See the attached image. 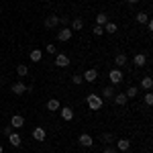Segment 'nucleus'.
Returning a JSON list of instances; mask_svg holds the SVG:
<instances>
[{"instance_id":"nucleus-12","label":"nucleus","mask_w":153,"mask_h":153,"mask_svg":"<svg viewBox=\"0 0 153 153\" xmlns=\"http://www.w3.org/2000/svg\"><path fill=\"white\" fill-rule=\"evenodd\" d=\"M25 92H27V86H25L23 82H16V84H12V94H16V96H23Z\"/></svg>"},{"instance_id":"nucleus-8","label":"nucleus","mask_w":153,"mask_h":153,"mask_svg":"<svg viewBox=\"0 0 153 153\" xmlns=\"http://www.w3.org/2000/svg\"><path fill=\"white\" fill-rule=\"evenodd\" d=\"M10 127L12 129H23L25 127V118L21 117V114H14V117L10 118Z\"/></svg>"},{"instance_id":"nucleus-22","label":"nucleus","mask_w":153,"mask_h":153,"mask_svg":"<svg viewBox=\"0 0 153 153\" xmlns=\"http://www.w3.org/2000/svg\"><path fill=\"white\" fill-rule=\"evenodd\" d=\"M125 94H127V98H129V100H131V98H137V94H139V88H137V86H129Z\"/></svg>"},{"instance_id":"nucleus-38","label":"nucleus","mask_w":153,"mask_h":153,"mask_svg":"<svg viewBox=\"0 0 153 153\" xmlns=\"http://www.w3.org/2000/svg\"><path fill=\"white\" fill-rule=\"evenodd\" d=\"M43 2H47V0H43Z\"/></svg>"},{"instance_id":"nucleus-15","label":"nucleus","mask_w":153,"mask_h":153,"mask_svg":"<svg viewBox=\"0 0 153 153\" xmlns=\"http://www.w3.org/2000/svg\"><path fill=\"white\" fill-rule=\"evenodd\" d=\"M8 141H10L12 147H21V145H23V139H21V135H16V133H10V135H8Z\"/></svg>"},{"instance_id":"nucleus-29","label":"nucleus","mask_w":153,"mask_h":153,"mask_svg":"<svg viewBox=\"0 0 153 153\" xmlns=\"http://www.w3.org/2000/svg\"><path fill=\"white\" fill-rule=\"evenodd\" d=\"M145 104H147V106H151V104H153V94H151V90L145 94Z\"/></svg>"},{"instance_id":"nucleus-19","label":"nucleus","mask_w":153,"mask_h":153,"mask_svg":"<svg viewBox=\"0 0 153 153\" xmlns=\"http://www.w3.org/2000/svg\"><path fill=\"white\" fill-rule=\"evenodd\" d=\"M141 88H143V90H147V92H149V90L153 88V80H151V76H147V78H143V80H141Z\"/></svg>"},{"instance_id":"nucleus-21","label":"nucleus","mask_w":153,"mask_h":153,"mask_svg":"<svg viewBox=\"0 0 153 153\" xmlns=\"http://www.w3.org/2000/svg\"><path fill=\"white\" fill-rule=\"evenodd\" d=\"M106 23H108V14H106V12H98V16H96V25L104 27Z\"/></svg>"},{"instance_id":"nucleus-14","label":"nucleus","mask_w":153,"mask_h":153,"mask_svg":"<svg viewBox=\"0 0 153 153\" xmlns=\"http://www.w3.org/2000/svg\"><path fill=\"white\" fill-rule=\"evenodd\" d=\"M127 61H129V57H127L125 53H118L117 57H114V65L120 70V68H125V65H127Z\"/></svg>"},{"instance_id":"nucleus-5","label":"nucleus","mask_w":153,"mask_h":153,"mask_svg":"<svg viewBox=\"0 0 153 153\" xmlns=\"http://www.w3.org/2000/svg\"><path fill=\"white\" fill-rule=\"evenodd\" d=\"M78 143H80L82 147H92V145H94V139H92V135H88V133H82V135L78 137Z\"/></svg>"},{"instance_id":"nucleus-28","label":"nucleus","mask_w":153,"mask_h":153,"mask_svg":"<svg viewBox=\"0 0 153 153\" xmlns=\"http://www.w3.org/2000/svg\"><path fill=\"white\" fill-rule=\"evenodd\" d=\"M92 31H94V35H96V37L104 35V27H100V25H96V27H94V29H92Z\"/></svg>"},{"instance_id":"nucleus-32","label":"nucleus","mask_w":153,"mask_h":153,"mask_svg":"<svg viewBox=\"0 0 153 153\" xmlns=\"http://www.w3.org/2000/svg\"><path fill=\"white\" fill-rule=\"evenodd\" d=\"M102 153H118V151H117V147H106Z\"/></svg>"},{"instance_id":"nucleus-4","label":"nucleus","mask_w":153,"mask_h":153,"mask_svg":"<svg viewBox=\"0 0 153 153\" xmlns=\"http://www.w3.org/2000/svg\"><path fill=\"white\" fill-rule=\"evenodd\" d=\"M82 78H84V82H96V80H98V71L94 70V68H90V70H86L82 74Z\"/></svg>"},{"instance_id":"nucleus-10","label":"nucleus","mask_w":153,"mask_h":153,"mask_svg":"<svg viewBox=\"0 0 153 153\" xmlns=\"http://www.w3.org/2000/svg\"><path fill=\"white\" fill-rule=\"evenodd\" d=\"M112 100H114V104H118V106H127V102H129V98H127V94H125V92L114 94V96H112Z\"/></svg>"},{"instance_id":"nucleus-17","label":"nucleus","mask_w":153,"mask_h":153,"mask_svg":"<svg viewBox=\"0 0 153 153\" xmlns=\"http://www.w3.org/2000/svg\"><path fill=\"white\" fill-rule=\"evenodd\" d=\"M102 94H104V98L112 100V96L117 94V86H112V84H110V86H106L104 90H102Z\"/></svg>"},{"instance_id":"nucleus-1","label":"nucleus","mask_w":153,"mask_h":153,"mask_svg":"<svg viewBox=\"0 0 153 153\" xmlns=\"http://www.w3.org/2000/svg\"><path fill=\"white\" fill-rule=\"evenodd\" d=\"M86 104L90 106V110H100L102 108V98L98 94H88L86 96Z\"/></svg>"},{"instance_id":"nucleus-31","label":"nucleus","mask_w":153,"mask_h":153,"mask_svg":"<svg viewBox=\"0 0 153 153\" xmlns=\"http://www.w3.org/2000/svg\"><path fill=\"white\" fill-rule=\"evenodd\" d=\"M2 133H4V135L8 137V135H10V133H12V127H10V125H8V127H4V129H2Z\"/></svg>"},{"instance_id":"nucleus-16","label":"nucleus","mask_w":153,"mask_h":153,"mask_svg":"<svg viewBox=\"0 0 153 153\" xmlns=\"http://www.w3.org/2000/svg\"><path fill=\"white\" fill-rule=\"evenodd\" d=\"M133 63H135L137 68H143V65L147 63V55H143V53H137V55L133 57Z\"/></svg>"},{"instance_id":"nucleus-37","label":"nucleus","mask_w":153,"mask_h":153,"mask_svg":"<svg viewBox=\"0 0 153 153\" xmlns=\"http://www.w3.org/2000/svg\"><path fill=\"white\" fill-rule=\"evenodd\" d=\"M145 153H151V151H145Z\"/></svg>"},{"instance_id":"nucleus-20","label":"nucleus","mask_w":153,"mask_h":153,"mask_svg":"<svg viewBox=\"0 0 153 153\" xmlns=\"http://www.w3.org/2000/svg\"><path fill=\"white\" fill-rule=\"evenodd\" d=\"M59 108H61V106H59V100H55V98H51L47 102V110H51V112H57Z\"/></svg>"},{"instance_id":"nucleus-3","label":"nucleus","mask_w":153,"mask_h":153,"mask_svg":"<svg viewBox=\"0 0 153 153\" xmlns=\"http://www.w3.org/2000/svg\"><path fill=\"white\" fill-rule=\"evenodd\" d=\"M43 27L45 29H55V27H59V16L57 14H49L47 19L43 21Z\"/></svg>"},{"instance_id":"nucleus-33","label":"nucleus","mask_w":153,"mask_h":153,"mask_svg":"<svg viewBox=\"0 0 153 153\" xmlns=\"http://www.w3.org/2000/svg\"><path fill=\"white\" fill-rule=\"evenodd\" d=\"M70 23V19H68V16H61V19H59V25H68Z\"/></svg>"},{"instance_id":"nucleus-25","label":"nucleus","mask_w":153,"mask_h":153,"mask_svg":"<svg viewBox=\"0 0 153 153\" xmlns=\"http://www.w3.org/2000/svg\"><path fill=\"white\" fill-rule=\"evenodd\" d=\"M16 74H19L21 78H25V76L29 74V68H27V63H19V65H16Z\"/></svg>"},{"instance_id":"nucleus-27","label":"nucleus","mask_w":153,"mask_h":153,"mask_svg":"<svg viewBox=\"0 0 153 153\" xmlns=\"http://www.w3.org/2000/svg\"><path fill=\"white\" fill-rule=\"evenodd\" d=\"M71 82L76 84V86H80V84L84 82V78H82V76H80V74H74V76H71Z\"/></svg>"},{"instance_id":"nucleus-36","label":"nucleus","mask_w":153,"mask_h":153,"mask_svg":"<svg viewBox=\"0 0 153 153\" xmlns=\"http://www.w3.org/2000/svg\"><path fill=\"white\" fill-rule=\"evenodd\" d=\"M0 153H2V145H0Z\"/></svg>"},{"instance_id":"nucleus-18","label":"nucleus","mask_w":153,"mask_h":153,"mask_svg":"<svg viewBox=\"0 0 153 153\" xmlns=\"http://www.w3.org/2000/svg\"><path fill=\"white\" fill-rule=\"evenodd\" d=\"M117 31H118L117 23H110V21H108V23L104 25V33H108V35H114V33H117Z\"/></svg>"},{"instance_id":"nucleus-24","label":"nucleus","mask_w":153,"mask_h":153,"mask_svg":"<svg viewBox=\"0 0 153 153\" xmlns=\"http://www.w3.org/2000/svg\"><path fill=\"white\" fill-rule=\"evenodd\" d=\"M71 29H76V31H82L84 29V21L80 19V16H76V19L71 21Z\"/></svg>"},{"instance_id":"nucleus-6","label":"nucleus","mask_w":153,"mask_h":153,"mask_svg":"<svg viewBox=\"0 0 153 153\" xmlns=\"http://www.w3.org/2000/svg\"><path fill=\"white\" fill-rule=\"evenodd\" d=\"M55 65H57V68H68V65H70V57H68L65 53H57V55H55Z\"/></svg>"},{"instance_id":"nucleus-35","label":"nucleus","mask_w":153,"mask_h":153,"mask_svg":"<svg viewBox=\"0 0 153 153\" xmlns=\"http://www.w3.org/2000/svg\"><path fill=\"white\" fill-rule=\"evenodd\" d=\"M127 2H129V4H135V2H139V0H127Z\"/></svg>"},{"instance_id":"nucleus-30","label":"nucleus","mask_w":153,"mask_h":153,"mask_svg":"<svg viewBox=\"0 0 153 153\" xmlns=\"http://www.w3.org/2000/svg\"><path fill=\"white\" fill-rule=\"evenodd\" d=\"M102 139H104L106 143H112L114 141V135H112V133H106V135H102Z\"/></svg>"},{"instance_id":"nucleus-2","label":"nucleus","mask_w":153,"mask_h":153,"mask_svg":"<svg viewBox=\"0 0 153 153\" xmlns=\"http://www.w3.org/2000/svg\"><path fill=\"white\" fill-rule=\"evenodd\" d=\"M108 78H110V84H112V86H118V84L123 82V78H125V76H123V71L118 70V68H114V70H110Z\"/></svg>"},{"instance_id":"nucleus-13","label":"nucleus","mask_w":153,"mask_h":153,"mask_svg":"<svg viewBox=\"0 0 153 153\" xmlns=\"http://www.w3.org/2000/svg\"><path fill=\"white\" fill-rule=\"evenodd\" d=\"M59 114H61L63 120H71L74 118V110H71L70 106H63V108H59Z\"/></svg>"},{"instance_id":"nucleus-11","label":"nucleus","mask_w":153,"mask_h":153,"mask_svg":"<svg viewBox=\"0 0 153 153\" xmlns=\"http://www.w3.org/2000/svg\"><path fill=\"white\" fill-rule=\"evenodd\" d=\"M129 149H131V141L129 139H118L117 141V151H125L127 153Z\"/></svg>"},{"instance_id":"nucleus-34","label":"nucleus","mask_w":153,"mask_h":153,"mask_svg":"<svg viewBox=\"0 0 153 153\" xmlns=\"http://www.w3.org/2000/svg\"><path fill=\"white\" fill-rule=\"evenodd\" d=\"M57 49H55V45H47V53H55Z\"/></svg>"},{"instance_id":"nucleus-23","label":"nucleus","mask_w":153,"mask_h":153,"mask_svg":"<svg viewBox=\"0 0 153 153\" xmlns=\"http://www.w3.org/2000/svg\"><path fill=\"white\" fill-rule=\"evenodd\" d=\"M29 59H31V61H41V59H43L41 49H33V51H31V55H29Z\"/></svg>"},{"instance_id":"nucleus-26","label":"nucleus","mask_w":153,"mask_h":153,"mask_svg":"<svg viewBox=\"0 0 153 153\" xmlns=\"http://www.w3.org/2000/svg\"><path fill=\"white\" fill-rule=\"evenodd\" d=\"M135 19H137V23H139V25H145L147 21H149L147 12H137V14H135Z\"/></svg>"},{"instance_id":"nucleus-7","label":"nucleus","mask_w":153,"mask_h":153,"mask_svg":"<svg viewBox=\"0 0 153 153\" xmlns=\"http://www.w3.org/2000/svg\"><path fill=\"white\" fill-rule=\"evenodd\" d=\"M45 137H47V133H45L43 127H35L33 129V139L35 141H45Z\"/></svg>"},{"instance_id":"nucleus-9","label":"nucleus","mask_w":153,"mask_h":153,"mask_svg":"<svg viewBox=\"0 0 153 153\" xmlns=\"http://www.w3.org/2000/svg\"><path fill=\"white\" fill-rule=\"evenodd\" d=\"M71 39V29H59L57 31V41H70Z\"/></svg>"}]
</instances>
